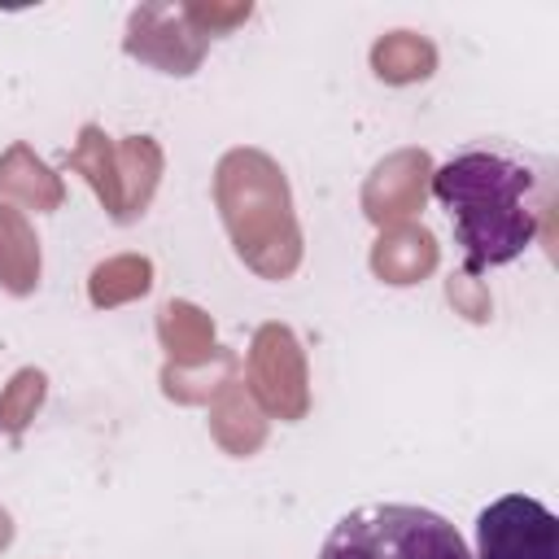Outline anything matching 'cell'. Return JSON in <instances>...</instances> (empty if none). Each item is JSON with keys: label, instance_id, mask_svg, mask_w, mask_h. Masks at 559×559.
I'll list each match as a JSON object with an SVG mask.
<instances>
[{"label": "cell", "instance_id": "6da1fadb", "mask_svg": "<svg viewBox=\"0 0 559 559\" xmlns=\"http://www.w3.org/2000/svg\"><path fill=\"white\" fill-rule=\"evenodd\" d=\"M432 197L454 223L463 266L480 275L515 262L537 240L546 175L528 153L507 144H472L432 170Z\"/></svg>", "mask_w": 559, "mask_h": 559}, {"label": "cell", "instance_id": "7a4b0ae2", "mask_svg": "<svg viewBox=\"0 0 559 559\" xmlns=\"http://www.w3.org/2000/svg\"><path fill=\"white\" fill-rule=\"evenodd\" d=\"M319 559H472L463 533L411 502H367L332 524Z\"/></svg>", "mask_w": 559, "mask_h": 559}, {"label": "cell", "instance_id": "3957f363", "mask_svg": "<svg viewBox=\"0 0 559 559\" xmlns=\"http://www.w3.org/2000/svg\"><path fill=\"white\" fill-rule=\"evenodd\" d=\"M472 559H559V520L528 493H502L476 515Z\"/></svg>", "mask_w": 559, "mask_h": 559}]
</instances>
